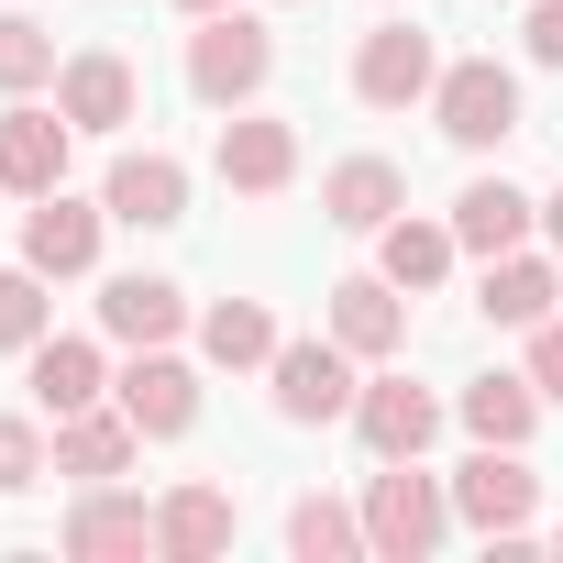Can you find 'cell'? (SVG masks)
Listing matches in <instances>:
<instances>
[{"instance_id":"obj_1","label":"cell","mask_w":563,"mask_h":563,"mask_svg":"<svg viewBox=\"0 0 563 563\" xmlns=\"http://www.w3.org/2000/svg\"><path fill=\"white\" fill-rule=\"evenodd\" d=\"M442 530H453V486L420 475V453H398V464L365 486V541H376L387 563H431Z\"/></svg>"},{"instance_id":"obj_2","label":"cell","mask_w":563,"mask_h":563,"mask_svg":"<svg viewBox=\"0 0 563 563\" xmlns=\"http://www.w3.org/2000/svg\"><path fill=\"white\" fill-rule=\"evenodd\" d=\"M265 78H276V34H265L254 12H199V34H188V89H199L210 111H254Z\"/></svg>"},{"instance_id":"obj_3","label":"cell","mask_w":563,"mask_h":563,"mask_svg":"<svg viewBox=\"0 0 563 563\" xmlns=\"http://www.w3.org/2000/svg\"><path fill=\"white\" fill-rule=\"evenodd\" d=\"M431 122H442L464 155H497V144L519 133V67H497V56H453L442 89H431Z\"/></svg>"},{"instance_id":"obj_4","label":"cell","mask_w":563,"mask_h":563,"mask_svg":"<svg viewBox=\"0 0 563 563\" xmlns=\"http://www.w3.org/2000/svg\"><path fill=\"white\" fill-rule=\"evenodd\" d=\"M453 519L486 530V541H519V530L541 519V475L519 464V442H475V453L453 464Z\"/></svg>"},{"instance_id":"obj_5","label":"cell","mask_w":563,"mask_h":563,"mask_svg":"<svg viewBox=\"0 0 563 563\" xmlns=\"http://www.w3.org/2000/svg\"><path fill=\"white\" fill-rule=\"evenodd\" d=\"M276 420H299V431H321V420H354V398H365V376H354V354L321 332V343H276Z\"/></svg>"},{"instance_id":"obj_6","label":"cell","mask_w":563,"mask_h":563,"mask_svg":"<svg viewBox=\"0 0 563 563\" xmlns=\"http://www.w3.org/2000/svg\"><path fill=\"white\" fill-rule=\"evenodd\" d=\"M442 89V45L420 34V23H376L365 45H354V100L365 111H409V100H431Z\"/></svg>"},{"instance_id":"obj_7","label":"cell","mask_w":563,"mask_h":563,"mask_svg":"<svg viewBox=\"0 0 563 563\" xmlns=\"http://www.w3.org/2000/svg\"><path fill=\"white\" fill-rule=\"evenodd\" d=\"M111 398H122V420H133L144 442H177V431H199V365H177L166 343H144V354L111 376Z\"/></svg>"},{"instance_id":"obj_8","label":"cell","mask_w":563,"mask_h":563,"mask_svg":"<svg viewBox=\"0 0 563 563\" xmlns=\"http://www.w3.org/2000/svg\"><path fill=\"white\" fill-rule=\"evenodd\" d=\"M100 210H111V221H133V232H177V221H188V166H177L166 144H133V155H111Z\"/></svg>"},{"instance_id":"obj_9","label":"cell","mask_w":563,"mask_h":563,"mask_svg":"<svg viewBox=\"0 0 563 563\" xmlns=\"http://www.w3.org/2000/svg\"><path fill=\"white\" fill-rule=\"evenodd\" d=\"M67 144H78V122H67V111L0 100V188H12V199H45V188H67Z\"/></svg>"},{"instance_id":"obj_10","label":"cell","mask_w":563,"mask_h":563,"mask_svg":"<svg viewBox=\"0 0 563 563\" xmlns=\"http://www.w3.org/2000/svg\"><path fill=\"white\" fill-rule=\"evenodd\" d=\"M210 166H221V188H243V199H288V177H299V133L276 122V111H232L221 144H210Z\"/></svg>"},{"instance_id":"obj_11","label":"cell","mask_w":563,"mask_h":563,"mask_svg":"<svg viewBox=\"0 0 563 563\" xmlns=\"http://www.w3.org/2000/svg\"><path fill=\"white\" fill-rule=\"evenodd\" d=\"M56 111H67L78 133H122V122L144 111V78H133V56H111V45H78V56L56 67Z\"/></svg>"},{"instance_id":"obj_12","label":"cell","mask_w":563,"mask_h":563,"mask_svg":"<svg viewBox=\"0 0 563 563\" xmlns=\"http://www.w3.org/2000/svg\"><path fill=\"white\" fill-rule=\"evenodd\" d=\"M354 431H365V453H376V464H398V453H431V442H442V398H431L420 376H365V398H354Z\"/></svg>"},{"instance_id":"obj_13","label":"cell","mask_w":563,"mask_h":563,"mask_svg":"<svg viewBox=\"0 0 563 563\" xmlns=\"http://www.w3.org/2000/svg\"><path fill=\"white\" fill-rule=\"evenodd\" d=\"M100 232H111V210H100V199L45 188V199H34V221H23V265H34V276H89V265H100Z\"/></svg>"},{"instance_id":"obj_14","label":"cell","mask_w":563,"mask_h":563,"mask_svg":"<svg viewBox=\"0 0 563 563\" xmlns=\"http://www.w3.org/2000/svg\"><path fill=\"white\" fill-rule=\"evenodd\" d=\"M332 343L354 365H387L409 343V288H398V276H343V288H332Z\"/></svg>"},{"instance_id":"obj_15","label":"cell","mask_w":563,"mask_h":563,"mask_svg":"<svg viewBox=\"0 0 563 563\" xmlns=\"http://www.w3.org/2000/svg\"><path fill=\"white\" fill-rule=\"evenodd\" d=\"M23 387H34V409H45V420H67V409H100V398H111V365H100V343L45 332V343L23 354Z\"/></svg>"},{"instance_id":"obj_16","label":"cell","mask_w":563,"mask_h":563,"mask_svg":"<svg viewBox=\"0 0 563 563\" xmlns=\"http://www.w3.org/2000/svg\"><path fill=\"white\" fill-rule=\"evenodd\" d=\"M67 552H78V563H133V552H155V508L100 475V486L67 508Z\"/></svg>"},{"instance_id":"obj_17","label":"cell","mask_w":563,"mask_h":563,"mask_svg":"<svg viewBox=\"0 0 563 563\" xmlns=\"http://www.w3.org/2000/svg\"><path fill=\"white\" fill-rule=\"evenodd\" d=\"M100 332L111 343H177L188 332V288H177V276H100Z\"/></svg>"},{"instance_id":"obj_18","label":"cell","mask_w":563,"mask_h":563,"mask_svg":"<svg viewBox=\"0 0 563 563\" xmlns=\"http://www.w3.org/2000/svg\"><path fill=\"white\" fill-rule=\"evenodd\" d=\"M398 210H409V177H398L387 155H343V166L321 177V221H332V232H387Z\"/></svg>"},{"instance_id":"obj_19","label":"cell","mask_w":563,"mask_h":563,"mask_svg":"<svg viewBox=\"0 0 563 563\" xmlns=\"http://www.w3.org/2000/svg\"><path fill=\"white\" fill-rule=\"evenodd\" d=\"M232 530H243V508H232V486H210V475L155 508V552H166V563H210V552H232Z\"/></svg>"},{"instance_id":"obj_20","label":"cell","mask_w":563,"mask_h":563,"mask_svg":"<svg viewBox=\"0 0 563 563\" xmlns=\"http://www.w3.org/2000/svg\"><path fill=\"white\" fill-rule=\"evenodd\" d=\"M552 299H563V276H552V254H486V288H475V310L497 321V332H541L552 321Z\"/></svg>"},{"instance_id":"obj_21","label":"cell","mask_w":563,"mask_h":563,"mask_svg":"<svg viewBox=\"0 0 563 563\" xmlns=\"http://www.w3.org/2000/svg\"><path fill=\"white\" fill-rule=\"evenodd\" d=\"M530 221H541V199L508 188V177H464V199H453V243L464 254H519Z\"/></svg>"},{"instance_id":"obj_22","label":"cell","mask_w":563,"mask_h":563,"mask_svg":"<svg viewBox=\"0 0 563 563\" xmlns=\"http://www.w3.org/2000/svg\"><path fill=\"white\" fill-rule=\"evenodd\" d=\"M133 453H144V431L122 420V398H111V409H67V420H56V475H89V486H100V475H122Z\"/></svg>"},{"instance_id":"obj_23","label":"cell","mask_w":563,"mask_h":563,"mask_svg":"<svg viewBox=\"0 0 563 563\" xmlns=\"http://www.w3.org/2000/svg\"><path fill=\"white\" fill-rule=\"evenodd\" d=\"M453 254H464V243H453V221H409V210H398V221L376 232V276H398L409 299H420V288H442Z\"/></svg>"},{"instance_id":"obj_24","label":"cell","mask_w":563,"mask_h":563,"mask_svg":"<svg viewBox=\"0 0 563 563\" xmlns=\"http://www.w3.org/2000/svg\"><path fill=\"white\" fill-rule=\"evenodd\" d=\"M453 420H464L475 442H530V431H541V387H530V365H519V376H475V387L453 398Z\"/></svg>"},{"instance_id":"obj_25","label":"cell","mask_w":563,"mask_h":563,"mask_svg":"<svg viewBox=\"0 0 563 563\" xmlns=\"http://www.w3.org/2000/svg\"><path fill=\"white\" fill-rule=\"evenodd\" d=\"M199 354L232 365V376H243V365H276V310H265V299H210V310H199Z\"/></svg>"},{"instance_id":"obj_26","label":"cell","mask_w":563,"mask_h":563,"mask_svg":"<svg viewBox=\"0 0 563 563\" xmlns=\"http://www.w3.org/2000/svg\"><path fill=\"white\" fill-rule=\"evenodd\" d=\"M288 552H299V563H354V552H376V541H365V519H354L343 497H299V508H288Z\"/></svg>"},{"instance_id":"obj_27","label":"cell","mask_w":563,"mask_h":563,"mask_svg":"<svg viewBox=\"0 0 563 563\" xmlns=\"http://www.w3.org/2000/svg\"><path fill=\"white\" fill-rule=\"evenodd\" d=\"M56 34L34 23V12H12V23H0V100H34V89H56Z\"/></svg>"},{"instance_id":"obj_28","label":"cell","mask_w":563,"mask_h":563,"mask_svg":"<svg viewBox=\"0 0 563 563\" xmlns=\"http://www.w3.org/2000/svg\"><path fill=\"white\" fill-rule=\"evenodd\" d=\"M56 332V299H45V276L34 265H12V276H0V354H34Z\"/></svg>"},{"instance_id":"obj_29","label":"cell","mask_w":563,"mask_h":563,"mask_svg":"<svg viewBox=\"0 0 563 563\" xmlns=\"http://www.w3.org/2000/svg\"><path fill=\"white\" fill-rule=\"evenodd\" d=\"M45 464H56V453H45V431H34V420H0V497L45 486Z\"/></svg>"},{"instance_id":"obj_30","label":"cell","mask_w":563,"mask_h":563,"mask_svg":"<svg viewBox=\"0 0 563 563\" xmlns=\"http://www.w3.org/2000/svg\"><path fill=\"white\" fill-rule=\"evenodd\" d=\"M530 67H563V0H530V23H519Z\"/></svg>"},{"instance_id":"obj_31","label":"cell","mask_w":563,"mask_h":563,"mask_svg":"<svg viewBox=\"0 0 563 563\" xmlns=\"http://www.w3.org/2000/svg\"><path fill=\"white\" fill-rule=\"evenodd\" d=\"M530 387L563 409V321H541V332H530Z\"/></svg>"},{"instance_id":"obj_32","label":"cell","mask_w":563,"mask_h":563,"mask_svg":"<svg viewBox=\"0 0 563 563\" xmlns=\"http://www.w3.org/2000/svg\"><path fill=\"white\" fill-rule=\"evenodd\" d=\"M541 232H552V243H563V188H552V199H541Z\"/></svg>"},{"instance_id":"obj_33","label":"cell","mask_w":563,"mask_h":563,"mask_svg":"<svg viewBox=\"0 0 563 563\" xmlns=\"http://www.w3.org/2000/svg\"><path fill=\"white\" fill-rule=\"evenodd\" d=\"M177 12H188V23H199V12H232V0H177Z\"/></svg>"},{"instance_id":"obj_34","label":"cell","mask_w":563,"mask_h":563,"mask_svg":"<svg viewBox=\"0 0 563 563\" xmlns=\"http://www.w3.org/2000/svg\"><path fill=\"white\" fill-rule=\"evenodd\" d=\"M552 541H563V530H552Z\"/></svg>"}]
</instances>
